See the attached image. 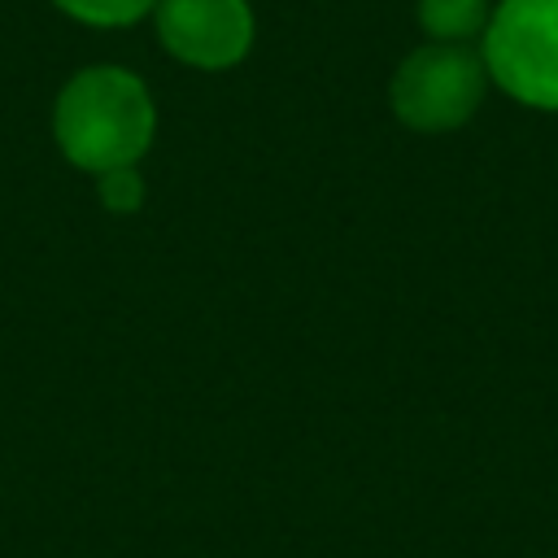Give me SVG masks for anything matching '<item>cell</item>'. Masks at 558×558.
Returning a JSON list of instances; mask_svg holds the SVG:
<instances>
[{"mask_svg":"<svg viewBox=\"0 0 558 558\" xmlns=\"http://www.w3.org/2000/svg\"><path fill=\"white\" fill-rule=\"evenodd\" d=\"M480 57L506 96L558 109V0H501L488 13Z\"/></svg>","mask_w":558,"mask_h":558,"instance_id":"2","label":"cell"},{"mask_svg":"<svg viewBox=\"0 0 558 558\" xmlns=\"http://www.w3.org/2000/svg\"><path fill=\"white\" fill-rule=\"evenodd\" d=\"M61 13L87 22V26H131L140 22L157 0H52Z\"/></svg>","mask_w":558,"mask_h":558,"instance_id":"6","label":"cell"},{"mask_svg":"<svg viewBox=\"0 0 558 558\" xmlns=\"http://www.w3.org/2000/svg\"><path fill=\"white\" fill-rule=\"evenodd\" d=\"M96 192H100V205H105V209L131 214V209H140V201H144V179L135 174V166L105 170V174H96Z\"/></svg>","mask_w":558,"mask_h":558,"instance_id":"7","label":"cell"},{"mask_svg":"<svg viewBox=\"0 0 558 558\" xmlns=\"http://www.w3.org/2000/svg\"><path fill=\"white\" fill-rule=\"evenodd\" d=\"M157 39L196 70H227L253 48L248 0H157Z\"/></svg>","mask_w":558,"mask_h":558,"instance_id":"4","label":"cell"},{"mask_svg":"<svg viewBox=\"0 0 558 558\" xmlns=\"http://www.w3.org/2000/svg\"><path fill=\"white\" fill-rule=\"evenodd\" d=\"M418 26L440 44H462L488 26V0H418Z\"/></svg>","mask_w":558,"mask_h":558,"instance_id":"5","label":"cell"},{"mask_svg":"<svg viewBox=\"0 0 558 558\" xmlns=\"http://www.w3.org/2000/svg\"><path fill=\"white\" fill-rule=\"evenodd\" d=\"M484 83V57L462 44H427L397 65L388 100L410 131H453L480 109Z\"/></svg>","mask_w":558,"mask_h":558,"instance_id":"3","label":"cell"},{"mask_svg":"<svg viewBox=\"0 0 558 558\" xmlns=\"http://www.w3.org/2000/svg\"><path fill=\"white\" fill-rule=\"evenodd\" d=\"M157 131L148 87L122 65H92L74 74L52 105V135L70 166L87 174L135 166Z\"/></svg>","mask_w":558,"mask_h":558,"instance_id":"1","label":"cell"}]
</instances>
